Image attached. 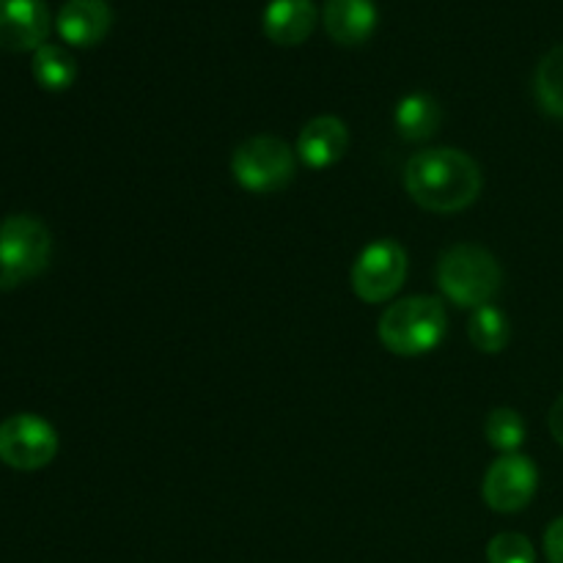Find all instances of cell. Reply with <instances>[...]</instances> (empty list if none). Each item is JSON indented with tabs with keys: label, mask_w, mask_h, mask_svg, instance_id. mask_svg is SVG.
Segmentation results:
<instances>
[{
	"label": "cell",
	"mask_w": 563,
	"mask_h": 563,
	"mask_svg": "<svg viewBox=\"0 0 563 563\" xmlns=\"http://www.w3.org/2000/svg\"><path fill=\"white\" fill-rule=\"evenodd\" d=\"M396 130L405 141L421 143L438 132L443 113H440V104L434 102L429 93H407L394 110Z\"/></svg>",
	"instance_id": "14"
},
{
	"label": "cell",
	"mask_w": 563,
	"mask_h": 563,
	"mask_svg": "<svg viewBox=\"0 0 563 563\" xmlns=\"http://www.w3.org/2000/svg\"><path fill=\"white\" fill-rule=\"evenodd\" d=\"M548 427L550 434L555 438V443L563 445V396L550 407V416H548Z\"/></svg>",
	"instance_id": "21"
},
{
	"label": "cell",
	"mask_w": 563,
	"mask_h": 563,
	"mask_svg": "<svg viewBox=\"0 0 563 563\" xmlns=\"http://www.w3.org/2000/svg\"><path fill=\"white\" fill-rule=\"evenodd\" d=\"M33 77L44 91H66L77 80V60L60 44H42L33 53Z\"/></svg>",
	"instance_id": "15"
},
{
	"label": "cell",
	"mask_w": 563,
	"mask_h": 563,
	"mask_svg": "<svg viewBox=\"0 0 563 563\" xmlns=\"http://www.w3.org/2000/svg\"><path fill=\"white\" fill-rule=\"evenodd\" d=\"M407 251L396 240H377L361 251L350 273L352 291L363 302H388L405 286Z\"/></svg>",
	"instance_id": "6"
},
{
	"label": "cell",
	"mask_w": 563,
	"mask_h": 563,
	"mask_svg": "<svg viewBox=\"0 0 563 563\" xmlns=\"http://www.w3.org/2000/svg\"><path fill=\"white\" fill-rule=\"evenodd\" d=\"M0 286H3V284H0Z\"/></svg>",
	"instance_id": "22"
},
{
	"label": "cell",
	"mask_w": 563,
	"mask_h": 563,
	"mask_svg": "<svg viewBox=\"0 0 563 563\" xmlns=\"http://www.w3.org/2000/svg\"><path fill=\"white\" fill-rule=\"evenodd\" d=\"M500 264L487 247L462 245L449 247L438 262V286L454 306L460 308H482L493 302L500 291Z\"/></svg>",
	"instance_id": "3"
},
{
	"label": "cell",
	"mask_w": 563,
	"mask_h": 563,
	"mask_svg": "<svg viewBox=\"0 0 563 563\" xmlns=\"http://www.w3.org/2000/svg\"><path fill=\"white\" fill-rule=\"evenodd\" d=\"M297 174V154L286 141L273 135L247 137L231 154V176L236 185L256 196H273L291 185Z\"/></svg>",
	"instance_id": "4"
},
{
	"label": "cell",
	"mask_w": 563,
	"mask_h": 563,
	"mask_svg": "<svg viewBox=\"0 0 563 563\" xmlns=\"http://www.w3.org/2000/svg\"><path fill=\"white\" fill-rule=\"evenodd\" d=\"M58 454V432L33 412H16L0 423V460L14 471H42Z\"/></svg>",
	"instance_id": "7"
},
{
	"label": "cell",
	"mask_w": 563,
	"mask_h": 563,
	"mask_svg": "<svg viewBox=\"0 0 563 563\" xmlns=\"http://www.w3.org/2000/svg\"><path fill=\"white\" fill-rule=\"evenodd\" d=\"M377 333L385 350L394 355H427L443 344L449 333V313L438 297H407V300L394 302L379 317Z\"/></svg>",
	"instance_id": "2"
},
{
	"label": "cell",
	"mask_w": 563,
	"mask_h": 563,
	"mask_svg": "<svg viewBox=\"0 0 563 563\" xmlns=\"http://www.w3.org/2000/svg\"><path fill=\"white\" fill-rule=\"evenodd\" d=\"M113 25V9L108 0H66L55 16V31L71 47H93Z\"/></svg>",
	"instance_id": "10"
},
{
	"label": "cell",
	"mask_w": 563,
	"mask_h": 563,
	"mask_svg": "<svg viewBox=\"0 0 563 563\" xmlns=\"http://www.w3.org/2000/svg\"><path fill=\"white\" fill-rule=\"evenodd\" d=\"M533 91H537V99L544 113L563 119V42L555 44L539 60L537 77H533Z\"/></svg>",
	"instance_id": "17"
},
{
	"label": "cell",
	"mask_w": 563,
	"mask_h": 563,
	"mask_svg": "<svg viewBox=\"0 0 563 563\" xmlns=\"http://www.w3.org/2000/svg\"><path fill=\"white\" fill-rule=\"evenodd\" d=\"M537 487L539 471L528 456L500 454V460H495L484 476L482 495L489 509L498 515H517L531 504Z\"/></svg>",
	"instance_id": "8"
},
{
	"label": "cell",
	"mask_w": 563,
	"mask_h": 563,
	"mask_svg": "<svg viewBox=\"0 0 563 563\" xmlns=\"http://www.w3.org/2000/svg\"><path fill=\"white\" fill-rule=\"evenodd\" d=\"M484 434H487V443L493 445L500 454H517L522 443H526V421L517 410L511 407H498L487 416V423H484Z\"/></svg>",
	"instance_id": "18"
},
{
	"label": "cell",
	"mask_w": 563,
	"mask_h": 563,
	"mask_svg": "<svg viewBox=\"0 0 563 563\" xmlns=\"http://www.w3.org/2000/svg\"><path fill=\"white\" fill-rule=\"evenodd\" d=\"M544 553L550 563H563V517L550 522V528L544 531Z\"/></svg>",
	"instance_id": "20"
},
{
	"label": "cell",
	"mask_w": 563,
	"mask_h": 563,
	"mask_svg": "<svg viewBox=\"0 0 563 563\" xmlns=\"http://www.w3.org/2000/svg\"><path fill=\"white\" fill-rule=\"evenodd\" d=\"M509 319L500 308L489 306L476 308L471 313V322H467V335H471V344L478 352H487V355H498L509 344Z\"/></svg>",
	"instance_id": "16"
},
{
	"label": "cell",
	"mask_w": 563,
	"mask_h": 563,
	"mask_svg": "<svg viewBox=\"0 0 563 563\" xmlns=\"http://www.w3.org/2000/svg\"><path fill=\"white\" fill-rule=\"evenodd\" d=\"M487 563H537V550L528 537L506 531L489 539Z\"/></svg>",
	"instance_id": "19"
},
{
	"label": "cell",
	"mask_w": 563,
	"mask_h": 563,
	"mask_svg": "<svg viewBox=\"0 0 563 563\" xmlns=\"http://www.w3.org/2000/svg\"><path fill=\"white\" fill-rule=\"evenodd\" d=\"M377 3L374 0H328L322 22L328 36L344 47H357L368 42L377 31Z\"/></svg>",
	"instance_id": "12"
},
{
	"label": "cell",
	"mask_w": 563,
	"mask_h": 563,
	"mask_svg": "<svg viewBox=\"0 0 563 563\" xmlns=\"http://www.w3.org/2000/svg\"><path fill=\"white\" fill-rule=\"evenodd\" d=\"M317 27L313 0H269L262 16V31L280 47H297Z\"/></svg>",
	"instance_id": "13"
},
{
	"label": "cell",
	"mask_w": 563,
	"mask_h": 563,
	"mask_svg": "<svg viewBox=\"0 0 563 563\" xmlns=\"http://www.w3.org/2000/svg\"><path fill=\"white\" fill-rule=\"evenodd\" d=\"M350 148V130L339 115H317L308 121L297 137V157L308 168L324 170L339 163Z\"/></svg>",
	"instance_id": "11"
},
{
	"label": "cell",
	"mask_w": 563,
	"mask_h": 563,
	"mask_svg": "<svg viewBox=\"0 0 563 563\" xmlns=\"http://www.w3.org/2000/svg\"><path fill=\"white\" fill-rule=\"evenodd\" d=\"M49 11L44 0H0V49L36 53L47 44Z\"/></svg>",
	"instance_id": "9"
},
{
	"label": "cell",
	"mask_w": 563,
	"mask_h": 563,
	"mask_svg": "<svg viewBox=\"0 0 563 563\" xmlns=\"http://www.w3.org/2000/svg\"><path fill=\"white\" fill-rule=\"evenodd\" d=\"M53 253V234L33 214H9L0 223V284L20 286L44 273Z\"/></svg>",
	"instance_id": "5"
},
{
	"label": "cell",
	"mask_w": 563,
	"mask_h": 563,
	"mask_svg": "<svg viewBox=\"0 0 563 563\" xmlns=\"http://www.w3.org/2000/svg\"><path fill=\"white\" fill-rule=\"evenodd\" d=\"M405 187L421 209L451 214L476 201L484 176L476 159L460 148H423L407 159Z\"/></svg>",
	"instance_id": "1"
}]
</instances>
